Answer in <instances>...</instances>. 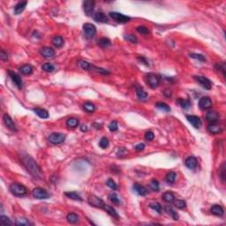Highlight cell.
<instances>
[{
  "mask_svg": "<svg viewBox=\"0 0 226 226\" xmlns=\"http://www.w3.org/2000/svg\"><path fill=\"white\" fill-rule=\"evenodd\" d=\"M21 159V164L24 165L26 170L34 178H43V171L33 157H31L29 155H22Z\"/></svg>",
  "mask_w": 226,
  "mask_h": 226,
  "instance_id": "obj_1",
  "label": "cell"
},
{
  "mask_svg": "<svg viewBox=\"0 0 226 226\" xmlns=\"http://www.w3.org/2000/svg\"><path fill=\"white\" fill-rule=\"evenodd\" d=\"M9 190L14 196L18 197L25 195L28 192L27 187L20 183H12L9 186Z\"/></svg>",
  "mask_w": 226,
  "mask_h": 226,
  "instance_id": "obj_2",
  "label": "cell"
},
{
  "mask_svg": "<svg viewBox=\"0 0 226 226\" xmlns=\"http://www.w3.org/2000/svg\"><path fill=\"white\" fill-rule=\"evenodd\" d=\"M146 77H147V84L149 85V87L151 88L155 89L160 84L161 78H160V76L158 74L150 73H147Z\"/></svg>",
  "mask_w": 226,
  "mask_h": 226,
  "instance_id": "obj_3",
  "label": "cell"
},
{
  "mask_svg": "<svg viewBox=\"0 0 226 226\" xmlns=\"http://www.w3.org/2000/svg\"><path fill=\"white\" fill-rule=\"evenodd\" d=\"M110 17L113 19L116 22L120 23V24H125V23H127L131 21V18L129 16H126V15H124L120 12H111Z\"/></svg>",
  "mask_w": 226,
  "mask_h": 226,
  "instance_id": "obj_4",
  "label": "cell"
},
{
  "mask_svg": "<svg viewBox=\"0 0 226 226\" xmlns=\"http://www.w3.org/2000/svg\"><path fill=\"white\" fill-rule=\"evenodd\" d=\"M87 202L90 206L97 208H102V209L103 208V207L105 205L104 201L101 198L95 196V195H90L87 198Z\"/></svg>",
  "mask_w": 226,
  "mask_h": 226,
  "instance_id": "obj_5",
  "label": "cell"
},
{
  "mask_svg": "<svg viewBox=\"0 0 226 226\" xmlns=\"http://www.w3.org/2000/svg\"><path fill=\"white\" fill-rule=\"evenodd\" d=\"M83 31L87 39H92L96 34V28L91 23H85L83 25Z\"/></svg>",
  "mask_w": 226,
  "mask_h": 226,
  "instance_id": "obj_6",
  "label": "cell"
},
{
  "mask_svg": "<svg viewBox=\"0 0 226 226\" xmlns=\"http://www.w3.org/2000/svg\"><path fill=\"white\" fill-rule=\"evenodd\" d=\"M32 194H33L34 198H35L37 200H46V199L50 198L49 193L45 189H43L42 187H36V188H34L32 191Z\"/></svg>",
  "mask_w": 226,
  "mask_h": 226,
  "instance_id": "obj_7",
  "label": "cell"
},
{
  "mask_svg": "<svg viewBox=\"0 0 226 226\" xmlns=\"http://www.w3.org/2000/svg\"><path fill=\"white\" fill-rule=\"evenodd\" d=\"M7 73H8L9 77L11 78V80L12 81V82L15 84V86L19 89H22V87H23V81H22L21 76L18 73H14L13 71H11V70H8Z\"/></svg>",
  "mask_w": 226,
  "mask_h": 226,
  "instance_id": "obj_8",
  "label": "cell"
},
{
  "mask_svg": "<svg viewBox=\"0 0 226 226\" xmlns=\"http://www.w3.org/2000/svg\"><path fill=\"white\" fill-rule=\"evenodd\" d=\"M65 134H61V133H53L49 136V141L54 145L61 144L65 141Z\"/></svg>",
  "mask_w": 226,
  "mask_h": 226,
  "instance_id": "obj_9",
  "label": "cell"
},
{
  "mask_svg": "<svg viewBox=\"0 0 226 226\" xmlns=\"http://www.w3.org/2000/svg\"><path fill=\"white\" fill-rule=\"evenodd\" d=\"M194 80L201 85L205 89L210 90L212 88V82L209 79L204 76H194Z\"/></svg>",
  "mask_w": 226,
  "mask_h": 226,
  "instance_id": "obj_10",
  "label": "cell"
},
{
  "mask_svg": "<svg viewBox=\"0 0 226 226\" xmlns=\"http://www.w3.org/2000/svg\"><path fill=\"white\" fill-rule=\"evenodd\" d=\"M95 2L92 0H87L83 2V10L87 16H91L95 8Z\"/></svg>",
  "mask_w": 226,
  "mask_h": 226,
  "instance_id": "obj_11",
  "label": "cell"
},
{
  "mask_svg": "<svg viewBox=\"0 0 226 226\" xmlns=\"http://www.w3.org/2000/svg\"><path fill=\"white\" fill-rule=\"evenodd\" d=\"M199 107L201 110H208L212 107V101L208 96L201 97L199 101Z\"/></svg>",
  "mask_w": 226,
  "mask_h": 226,
  "instance_id": "obj_12",
  "label": "cell"
},
{
  "mask_svg": "<svg viewBox=\"0 0 226 226\" xmlns=\"http://www.w3.org/2000/svg\"><path fill=\"white\" fill-rule=\"evenodd\" d=\"M186 119L189 121V123L196 129L200 128L202 123L200 118L197 117V116H194V115H186Z\"/></svg>",
  "mask_w": 226,
  "mask_h": 226,
  "instance_id": "obj_13",
  "label": "cell"
},
{
  "mask_svg": "<svg viewBox=\"0 0 226 226\" xmlns=\"http://www.w3.org/2000/svg\"><path fill=\"white\" fill-rule=\"evenodd\" d=\"M3 120H4V125L7 128H9L12 131H17V128H16V125H15L14 122L12 121V119L11 118V117L7 113L4 114Z\"/></svg>",
  "mask_w": 226,
  "mask_h": 226,
  "instance_id": "obj_14",
  "label": "cell"
},
{
  "mask_svg": "<svg viewBox=\"0 0 226 226\" xmlns=\"http://www.w3.org/2000/svg\"><path fill=\"white\" fill-rule=\"evenodd\" d=\"M218 119H219V115H218L217 112H216V111L210 110L206 114V120L208 122H209L210 124L216 123L218 121Z\"/></svg>",
  "mask_w": 226,
  "mask_h": 226,
  "instance_id": "obj_15",
  "label": "cell"
},
{
  "mask_svg": "<svg viewBox=\"0 0 226 226\" xmlns=\"http://www.w3.org/2000/svg\"><path fill=\"white\" fill-rule=\"evenodd\" d=\"M40 53H41L42 56H43V57H45V58H51V57H53V56H55V54H56L55 51L52 48H51V47H43V48H42L40 50Z\"/></svg>",
  "mask_w": 226,
  "mask_h": 226,
  "instance_id": "obj_16",
  "label": "cell"
},
{
  "mask_svg": "<svg viewBox=\"0 0 226 226\" xmlns=\"http://www.w3.org/2000/svg\"><path fill=\"white\" fill-rule=\"evenodd\" d=\"M198 161L196 157L194 156H189L185 161V165L190 170H194L197 167Z\"/></svg>",
  "mask_w": 226,
  "mask_h": 226,
  "instance_id": "obj_17",
  "label": "cell"
},
{
  "mask_svg": "<svg viewBox=\"0 0 226 226\" xmlns=\"http://www.w3.org/2000/svg\"><path fill=\"white\" fill-rule=\"evenodd\" d=\"M133 189H134V191L138 195H141V196H145V195H147V188L144 187L143 186H141V185L138 184V183L134 184Z\"/></svg>",
  "mask_w": 226,
  "mask_h": 226,
  "instance_id": "obj_18",
  "label": "cell"
},
{
  "mask_svg": "<svg viewBox=\"0 0 226 226\" xmlns=\"http://www.w3.org/2000/svg\"><path fill=\"white\" fill-rule=\"evenodd\" d=\"M94 20L99 23H107L108 22V17L103 12H97L94 15Z\"/></svg>",
  "mask_w": 226,
  "mask_h": 226,
  "instance_id": "obj_19",
  "label": "cell"
},
{
  "mask_svg": "<svg viewBox=\"0 0 226 226\" xmlns=\"http://www.w3.org/2000/svg\"><path fill=\"white\" fill-rule=\"evenodd\" d=\"M208 131L211 134H218L222 132V127L221 125H217L216 123H212L208 126Z\"/></svg>",
  "mask_w": 226,
  "mask_h": 226,
  "instance_id": "obj_20",
  "label": "cell"
},
{
  "mask_svg": "<svg viewBox=\"0 0 226 226\" xmlns=\"http://www.w3.org/2000/svg\"><path fill=\"white\" fill-rule=\"evenodd\" d=\"M27 4H28V2H27V1L19 2V3L14 6V14H16V15L21 14V13L25 10Z\"/></svg>",
  "mask_w": 226,
  "mask_h": 226,
  "instance_id": "obj_21",
  "label": "cell"
},
{
  "mask_svg": "<svg viewBox=\"0 0 226 226\" xmlns=\"http://www.w3.org/2000/svg\"><path fill=\"white\" fill-rule=\"evenodd\" d=\"M210 212L216 216H222L225 214V210L224 208L220 206V205H214L212 206V208H210Z\"/></svg>",
  "mask_w": 226,
  "mask_h": 226,
  "instance_id": "obj_22",
  "label": "cell"
},
{
  "mask_svg": "<svg viewBox=\"0 0 226 226\" xmlns=\"http://www.w3.org/2000/svg\"><path fill=\"white\" fill-rule=\"evenodd\" d=\"M103 210H105L109 215H111L112 217L114 218H116V219H119V216H118V214H117V212L112 207H111V206H109V205H107V204H105L104 205V207H103Z\"/></svg>",
  "mask_w": 226,
  "mask_h": 226,
  "instance_id": "obj_23",
  "label": "cell"
},
{
  "mask_svg": "<svg viewBox=\"0 0 226 226\" xmlns=\"http://www.w3.org/2000/svg\"><path fill=\"white\" fill-rule=\"evenodd\" d=\"M136 95H137V97H138V99L139 100H141V101H145V100H147V92L141 87H138L137 88H136Z\"/></svg>",
  "mask_w": 226,
  "mask_h": 226,
  "instance_id": "obj_24",
  "label": "cell"
},
{
  "mask_svg": "<svg viewBox=\"0 0 226 226\" xmlns=\"http://www.w3.org/2000/svg\"><path fill=\"white\" fill-rule=\"evenodd\" d=\"M33 112L35 113L39 117L41 118H48L49 117V112L44 110V109H41V108H35L33 110Z\"/></svg>",
  "mask_w": 226,
  "mask_h": 226,
  "instance_id": "obj_25",
  "label": "cell"
},
{
  "mask_svg": "<svg viewBox=\"0 0 226 226\" xmlns=\"http://www.w3.org/2000/svg\"><path fill=\"white\" fill-rule=\"evenodd\" d=\"M177 103L184 110H188L191 106V103L189 100H184L182 98H178L177 100Z\"/></svg>",
  "mask_w": 226,
  "mask_h": 226,
  "instance_id": "obj_26",
  "label": "cell"
},
{
  "mask_svg": "<svg viewBox=\"0 0 226 226\" xmlns=\"http://www.w3.org/2000/svg\"><path fill=\"white\" fill-rule=\"evenodd\" d=\"M19 71L24 75H30L33 73V67L30 65H24L19 68Z\"/></svg>",
  "mask_w": 226,
  "mask_h": 226,
  "instance_id": "obj_27",
  "label": "cell"
},
{
  "mask_svg": "<svg viewBox=\"0 0 226 226\" xmlns=\"http://www.w3.org/2000/svg\"><path fill=\"white\" fill-rule=\"evenodd\" d=\"M66 125L69 128H76L79 125V119L75 117H70L66 120Z\"/></svg>",
  "mask_w": 226,
  "mask_h": 226,
  "instance_id": "obj_28",
  "label": "cell"
},
{
  "mask_svg": "<svg viewBox=\"0 0 226 226\" xmlns=\"http://www.w3.org/2000/svg\"><path fill=\"white\" fill-rule=\"evenodd\" d=\"M98 44L102 47V48H108L112 45V41L109 39V38H106V37H103V38H101L99 41H98Z\"/></svg>",
  "mask_w": 226,
  "mask_h": 226,
  "instance_id": "obj_29",
  "label": "cell"
},
{
  "mask_svg": "<svg viewBox=\"0 0 226 226\" xmlns=\"http://www.w3.org/2000/svg\"><path fill=\"white\" fill-rule=\"evenodd\" d=\"M65 195L74 200H80V201L82 200L81 196L77 192H67V193H65Z\"/></svg>",
  "mask_w": 226,
  "mask_h": 226,
  "instance_id": "obj_30",
  "label": "cell"
},
{
  "mask_svg": "<svg viewBox=\"0 0 226 226\" xmlns=\"http://www.w3.org/2000/svg\"><path fill=\"white\" fill-rule=\"evenodd\" d=\"M162 198H163V200H164L165 202H167V203H171V202H173V201L175 200V196H174V194H173L172 193H170V192H166V193H164V194L162 195Z\"/></svg>",
  "mask_w": 226,
  "mask_h": 226,
  "instance_id": "obj_31",
  "label": "cell"
},
{
  "mask_svg": "<svg viewBox=\"0 0 226 226\" xmlns=\"http://www.w3.org/2000/svg\"><path fill=\"white\" fill-rule=\"evenodd\" d=\"M52 43L53 45L56 47V48H61L63 45H64V40L61 36H58L56 35L55 37H53L52 39Z\"/></svg>",
  "mask_w": 226,
  "mask_h": 226,
  "instance_id": "obj_32",
  "label": "cell"
},
{
  "mask_svg": "<svg viewBox=\"0 0 226 226\" xmlns=\"http://www.w3.org/2000/svg\"><path fill=\"white\" fill-rule=\"evenodd\" d=\"M66 219L70 224H77L79 222V216L74 213H69L66 216Z\"/></svg>",
  "mask_w": 226,
  "mask_h": 226,
  "instance_id": "obj_33",
  "label": "cell"
},
{
  "mask_svg": "<svg viewBox=\"0 0 226 226\" xmlns=\"http://www.w3.org/2000/svg\"><path fill=\"white\" fill-rule=\"evenodd\" d=\"M156 107L163 112H170V108L168 104L164 103H162V102H158L156 103Z\"/></svg>",
  "mask_w": 226,
  "mask_h": 226,
  "instance_id": "obj_34",
  "label": "cell"
},
{
  "mask_svg": "<svg viewBox=\"0 0 226 226\" xmlns=\"http://www.w3.org/2000/svg\"><path fill=\"white\" fill-rule=\"evenodd\" d=\"M83 109L87 112L88 113H93L95 111V106L94 103H90V102H87L83 104Z\"/></svg>",
  "mask_w": 226,
  "mask_h": 226,
  "instance_id": "obj_35",
  "label": "cell"
},
{
  "mask_svg": "<svg viewBox=\"0 0 226 226\" xmlns=\"http://www.w3.org/2000/svg\"><path fill=\"white\" fill-rule=\"evenodd\" d=\"M176 177H177V174L174 171H170L165 177V180L169 184H173L176 180Z\"/></svg>",
  "mask_w": 226,
  "mask_h": 226,
  "instance_id": "obj_36",
  "label": "cell"
},
{
  "mask_svg": "<svg viewBox=\"0 0 226 226\" xmlns=\"http://www.w3.org/2000/svg\"><path fill=\"white\" fill-rule=\"evenodd\" d=\"M165 211H166L169 215H170V216H172V218H173L174 220H176V221L178 220V213H177L175 210H173L171 207L167 206V207L165 208Z\"/></svg>",
  "mask_w": 226,
  "mask_h": 226,
  "instance_id": "obj_37",
  "label": "cell"
},
{
  "mask_svg": "<svg viewBox=\"0 0 226 226\" xmlns=\"http://www.w3.org/2000/svg\"><path fill=\"white\" fill-rule=\"evenodd\" d=\"M42 69L44 71V72H47V73H51L55 70V66L51 64V63H45L42 66Z\"/></svg>",
  "mask_w": 226,
  "mask_h": 226,
  "instance_id": "obj_38",
  "label": "cell"
},
{
  "mask_svg": "<svg viewBox=\"0 0 226 226\" xmlns=\"http://www.w3.org/2000/svg\"><path fill=\"white\" fill-rule=\"evenodd\" d=\"M149 186H150V188L153 190V191H155V192H157L159 189H160V186H159V182L156 180V179H155V178H153L151 181H150V184H149Z\"/></svg>",
  "mask_w": 226,
  "mask_h": 226,
  "instance_id": "obj_39",
  "label": "cell"
},
{
  "mask_svg": "<svg viewBox=\"0 0 226 226\" xmlns=\"http://www.w3.org/2000/svg\"><path fill=\"white\" fill-rule=\"evenodd\" d=\"M79 65H80L83 70H85V71L91 70V67H92L91 64L88 63L87 61H85V60H81V61H79Z\"/></svg>",
  "mask_w": 226,
  "mask_h": 226,
  "instance_id": "obj_40",
  "label": "cell"
},
{
  "mask_svg": "<svg viewBox=\"0 0 226 226\" xmlns=\"http://www.w3.org/2000/svg\"><path fill=\"white\" fill-rule=\"evenodd\" d=\"M15 224L19 226H28L31 225L29 223V221L26 218H18V219H16Z\"/></svg>",
  "mask_w": 226,
  "mask_h": 226,
  "instance_id": "obj_41",
  "label": "cell"
},
{
  "mask_svg": "<svg viewBox=\"0 0 226 226\" xmlns=\"http://www.w3.org/2000/svg\"><path fill=\"white\" fill-rule=\"evenodd\" d=\"M174 205L176 208H179V209H183L186 207V203L185 200H174Z\"/></svg>",
  "mask_w": 226,
  "mask_h": 226,
  "instance_id": "obj_42",
  "label": "cell"
},
{
  "mask_svg": "<svg viewBox=\"0 0 226 226\" xmlns=\"http://www.w3.org/2000/svg\"><path fill=\"white\" fill-rule=\"evenodd\" d=\"M124 38H125V40H126L132 43H137V42H138V39L134 34H125Z\"/></svg>",
  "mask_w": 226,
  "mask_h": 226,
  "instance_id": "obj_43",
  "label": "cell"
},
{
  "mask_svg": "<svg viewBox=\"0 0 226 226\" xmlns=\"http://www.w3.org/2000/svg\"><path fill=\"white\" fill-rule=\"evenodd\" d=\"M149 207H150L152 209L156 210L157 213H159V214L162 213V206H161L160 203H158V202H154V203H151V204L149 205Z\"/></svg>",
  "mask_w": 226,
  "mask_h": 226,
  "instance_id": "obj_44",
  "label": "cell"
},
{
  "mask_svg": "<svg viewBox=\"0 0 226 226\" xmlns=\"http://www.w3.org/2000/svg\"><path fill=\"white\" fill-rule=\"evenodd\" d=\"M0 222L4 225H12V221L7 216H0Z\"/></svg>",
  "mask_w": 226,
  "mask_h": 226,
  "instance_id": "obj_45",
  "label": "cell"
},
{
  "mask_svg": "<svg viewBox=\"0 0 226 226\" xmlns=\"http://www.w3.org/2000/svg\"><path fill=\"white\" fill-rule=\"evenodd\" d=\"M99 146L102 147V148H106L109 147V140L106 138V137H103L101 140H100V142H99Z\"/></svg>",
  "mask_w": 226,
  "mask_h": 226,
  "instance_id": "obj_46",
  "label": "cell"
},
{
  "mask_svg": "<svg viewBox=\"0 0 226 226\" xmlns=\"http://www.w3.org/2000/svg\"><path fill=\"white\" fill-rule=\"evenodd\" d=\"M109 198H110V200L112 202L113 204H116V205H118L119 203H120V200H119V199H118V196L116 194H111L110 195H109Z\"/></svg>",
  "mask_w": 226,
  "mask_h": 226,
  "instance_id": "obj_47",
  "label": "cell"
},
{
  "mask_svg": "<svg viewBox=\"0 0 226 226\" xmlns=\"http://www.w3.org/2000/svg\"><path fill=\"white\" fill-rule=\"evenodd\" d=\"M91 70H94L99 73H102V74H104V75H107V74H110V72L108 70H105V69H103V68H99V67H95V66H93L91 67Z\"/></svg>",
  "mask_w": 226,
  "mask_h": 226,
  "instance_id": "obj_48",
  "label": "cell"
},
{
  "mask_svg": "<svg viewBox=\"0 0 226 226\" xmlns=\"http://www.w3.org/2000/svg\"><path fill=\"white\" fill-rule=\"evenodd\" d=\"M190 56L192 58H194V59H197L200 62H206V57L201 55V54H196V53H191L190 54Z\"/></svg>",
  "mask_w": 226,
  "mask_h": 226,
  "instance_id": "obj_49",
  "label": "cell"
},
{
  "mask_svg": "<svg viewBox=\"0 0 226 226\" xmlns=\"http://www.w3.org/2000/svg\"><path fill=\"white\" fill-rule=\"evenodd\" d=\"M106 185H107L111 189H112V190H117V184L115 183V181H114L113 179H112V178H109V179L107 180Z\"/></svg>",
  "mask_w": 226,
  "mask_h": 226,
  "instance_id": "obj_50",
  "label": "cell"
},
{
  "mask_svg": "<svg viewBox=\"0 0 226 226\" xmlns=\"http://www.w3.org/2000/svg\"><path fill=\"white\" fill-rule=\"evenodd\" d=\"M137 31L141 34H144V35H147V34H149V30H148V28H146L145 26H139L138 28H137Z\"/></svg>",
  "mask_w": 226,
  "mask_h": 226,
  "instance_id": "obj_51",
  "label": "cell"
},
{
  "mask_svg": "<svg viewBox=\"0 0 226 226\" xmlns=\"http://www.w3.org/2000/svg\"><path fill=\"white\" fill-rule=\"evenodd\" d=\"M225 164H224L222 165V167L220 169V172H219V177H220L223 183H225Z\"/></svg>",
  "mask_w": 226,
  "mask_h": 226,
  "instance_id": "obj_52",
  "label": "cell"
},
{
  "mask_svg": "<svg viewBox=\"0 0 226 226\" xmlns=\"http://www.w3.org/2000/svg\"><path fill=\"white\" fill-rule=\"evenodd\" d=\"M118 129V125H117V121H112L111 122V124L109 125V130L111 132H116Z\"/></svg>",
  "mask_w": 226,
  "mask_h": 226,
  "instance_id": "obj_53",
  "label": "cell"
},
{
  "mask_svg": "<svg viewBox=\"0 0 226 226\" xmlns=\"http://www.w3.org/2000/svg\"><path fill=\"white\" fill-rule=\"evenodd\" d=\"M154 139H155V134H154L153 132L148 131V132H147V133L145 134V140H146V141H153Z\"/></svg>",
  "mask_w": 226,
  "mask_h": 226,
  "instance_id": "obj_54",
  "label": "cell"
},
{
  "mask_svg": "<svg viewBox=\"0 0 226 226\" xmlns=\"http://www.w3.org/2000/svg\"><path fill=\"white\" fill-rule=\"evenodd\" d=\"M216 70L222 72L225 75V63H221V64H216Z\"/></svg>",
  "mask_w": 226,
  "mask_h": 226,
  "instance_id": "obj_55",
  "label": "cell"
},
{
  "mask_svg": "<svg viewBox=\"0 0 226 226\" xmlns=\"http://www.w3.org/2000/svg\"><path fill=\"white\" fill-rule=\"evenodd\" d=\"M0 58L2 61H7L8 60V54L4 51L2 50L1 51V53H0Z\"/></svg>",
  "mask_w": 226,
  "mask_h": 226,
  "instance_id": "obj_56",
  "label": "cell"
},
{
  "mask_svg": "<svg viewBox=\"0 0 226 226\" xmlns=\"http://www.w3.org/2000/svg\"><path fill=\"white\" fill-rule=\"evenodd\" d=\"M134 148H135V150H136V151H138V152L142 151V150L145 148V144H144V143H140V144L136 145Z\"/></svg>",
  "mask_w": 226,
  "mask_h": 226,
  "instance_id": "obj_57",
  "label": "cell"
},
{
  "mask_svg": "<svg viewBox=\"0 0 226 226\" xmlns=\"http://www.w3.org/2000/svg\"><path fill=\"white\" fill-rule=\"evenodd\" d=\"M164 95L166 96V97H170L171 96V91L170 89H165L164 92Z\"/></svg>",
  "mask_w": 226,
  "mask_h": 226,
  "instance_id": "obj_58",
  "label": "cell"
},
{
  "mask_svg": "<svg viewBox=\"0 0 226 226\" xmlns=\"http://www.w3.org/2000/svg\"><path fill=\"white\" fill-rule=\"evenodd\" d=\"M138 59H139V60H141V62H143L146 65H149V64L147 63V60H146L143 56H141V57H138Z\"/></svg>",
  "mask_w": 226,
  "mask_h": 226,
  "instance_id": "obj_59",
  "label": "cell"
},
{
  "mask_svg": "<svg viewBox=\"0 0 226 226\" xmlns=\"http://www.w3.org/2000/svg\"><path fill=\"white\" fill-rule=\"evenodd\" d=\"M81 130L82 132H87V126L85 125H82L81 127Z\"/></svg>",
  "mask_w": 226,
  "mask_h": 226,
  "instance_id": "obj_60",
  "label": "cell"
}]
</instances>
